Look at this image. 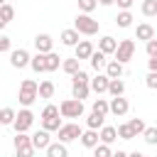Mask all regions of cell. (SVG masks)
I'll return each mask as SVG.
<instances>
[{
	"label": "cell",
	"instance_id": "6da1fadb",
	"mask_svg": "<svg viewBox=\"0 0 157 157\" xmlns=\"http://www.w3.org/2000/svg\"><path fill=\"white\" fill-rule=\"evenodd\" d=\"M74 29H76L78 34L93 37V34H98V20H93L88 12H81V15L74 20Z\"/></svg>",
	"mask_w": 157,
	"mask_h": 157
},
{
	"label": "cell",
	"instance_id": "7a4b0ae2",
	"mask_svg": "<svg viewBox=\"0 0 157 157\" xmlns=\"http://www.w3.org/2000/svg\"><path fill=\"white\" fill-rule=\"evenodd\" d=\"M17 98H20V103H22L25 108H29V105L37 101V81L25 78V81L20 83V93H17Z\"/></svg>",
	"mask_w": 157,
	"mask_h": 157
},
{
	"label": "cell",
	"instance_id": "3957f363",
	"mask_svg": "<svg viewBox=\"0 0 157 157\" xmlns=\"http://www.w3.org/2000/svg\"><path fill=\"white\" fill-rule=\"evenodd\" d=\"M59 115L61 118H81L83 115V101L76 98H66L59 103Z\"/></svg>",
	"mask_w": 157,
	"mask_h": 157
},
{
	"label": "cell",
	"instance_id": "277c9868",
	"mask_svg": "<svg viewBox=\"0 0 157 157\" xmlns=\"http://www.w3.org/2000/svg\"><path fill=\"white\" fill-rule=\"evenodd\" d=\"M32 123H34V113H32L29 108H22L20 113H15V120H12V128H15L17 132H27V130L32 128Z\"/></svg>",
	"mask_w": 157,
	"mask_h": 157
},
{
	"label": "cell",
	"instance_id": "5b68a950",
	"mask_svg": "<svg viewBox=\"0 0 157 157\" xmlns=\"http://www.w3.org/2000/svg\"><path fill=\"white\" fill-rule=\"evenodd\" d=\"M115 61H120V64H128L130 59H132V54H135V42L132 39H123V42H118V47H115Z\"/></svg>",
	"mask_w": 157,
	"mask_h": 157
},
{
	"label": "cell",
	"instance_id": "8992f818",
	"mask_svg": "<svg viewBox=\"0 0 157 157\" xmlns=\"http://www.w3.org/2000/svg\"><path fill=\"white\" fill-rule=\"evenodd\" d=\"M56 132H59V142H64V145H66V142H71V140H78V135H81V128H78L76 123H66V125L61 123Z\"/></svg>",
	"mask_w": 157,
	"mask_h": 157
},
{
	"label": "cell",
	"instance_id": "52a82bcc",
	"mask_svg": "<svg viewBox=\"0 0 157 157\" xmlns=\"http://www.w3.org/2000/svg\"><path fill=\"white\" fill-rule=\"evenodd\" d=\"M128 110H130V103H128V98H123V96H113V98H110V103H108V113H113V115L123 118Z\"/></svg>",
	"mask_w": 157,
	"mask_h": 157
},
{
	"label": "cell",
	"instance_id": "ba28073f",
	"mask_svg": "<svg viewBox=\"0 0 157 157\" xmlns=\"http://www.w3.org/2000/svg\"><path fill=\"white\" fill-rule=\"evenodd\" d=\"M10 64H12L15 69L29 66V52H27V49H12V52H10Z\"/></svg>",
	"mask_w": 157,
	"mask_h": 157
},
{
	"label": "cell",
	"instance_id": "9c48e42d",
	"mask_svg": "<svg viewBox=\"0 0 157 157\" xmlns=\"http://www.w3.org/2000/svg\"><path fill=\"white\" fill-rule=\"evenodd\" d=\"M88 93H91V88H88V81L71 78V96H74L76 101H83V98H88Z\"/></svg>",
	"mask_w": 157,
	"mask_h": 157
},
{
	"label": "cell",
	"instance_id": "30bf717a",
	"mask_svg": "<svg viewBox=\"0 0 157 157\" xmlns=\"http://www.w3.org/2000/svg\"><path fill=\"white\" fill-rule=\"evenodd\" d=\"M115 140H118V132H115L113 125H101V128H98V142H103V145H113Z\"/></svg>",
	"mask_w": 157,
	"mask_h": 157
},
{
	"label": "cell",
	"instance_id": "8fae6325",
	"mask_svg": "<svg viewBox=\"0 0 157 157\" xmlns=\"http://www.w3.org/2000/svg\"><path fill=\"white\" fill-rule=\"evenodd\" d=\"M29 142H32V147H34V150H44V147L52 142V137H49V132H47V130H37L34 135H29Z\"/></svg>",
	"mask_w": 157,
	"mask_h": 157
},
{
	"label": "cell",
	"instance_id": "7c38bea8",
	"mask_svg": "<svg viewBox=\"0 0 157 157\" xmlns=\"http://www.w3.org/2000/svg\"><path fill=\"white\" fill-rule=\"evenodd\" d=\"M34 47H37L39 54H47V52L54 49V39H52L49 34H37V37H34Z\"/></svg>",
	"mask_w": 157,
	"mask_h": 157
},
{
	"label": "cell",
	"instance_id": "4fadbf2b",
	"mask_svg": "<svg viewBox=\"0 0 157 157\" xmlns=\"http://www.w3.org/2000/svg\"><path fill=\"white\" fill-rule=\"evenodd\" d=\"M88 88H91V91H96L98 96H101V93H105V88H108V76H105V74H98V76L88 78Z\"/></svg>",
	"mask_w": 157,
	"mask_h": 157
},
{
	"label": "cell",
	"instance_id": "5bb4252c",
	"mask_svg": "<svg viewBox=\"0 0 157 157\" xmlns=\"http://www.w3.org/2000/svg\"><path fill=\"white\" fill-rule=\"evenodd\" d=\"M78 140H81L83 147H91V150H93V147L98 145V130H91V128H88V130H81Z\"/></svg>",
	"mask_w": 157,
	"mask_h": 157
},
{
	"label": "cell",
	"instance_id": "9a60e30c",
	"mask_svg": "<svg viewBox=\"0 0 157 157\" xmlns=\"http://www.w3.org/2000/svg\"><path fill=\"white\" fill-rule=\"evenodd\" d=\"M44 152H47V157H69V150L64 142H49L44 147Z\"/></svg>",
	"mask_w": 157,
	"mask_h": 157
},
{
	"label": "cell",
	"instance_id": "2e32d148",
	"mask_svg": "<svg viewBox=\"0 0 157 157\" xmlns=\"http://www.w3.org/2000/svg\"><path fill=\"white\" fill-rule=\"evenodd\" d=\"M115 47H118V39H115V37H108V34H105V37H101V39H98V52H103L105 56H108V54H113V52H115Z\"/></svg>",
	"mask_w": 157,
	"mask_h": 157
},
{
	"label": "cell",
	"instance_id": "e0dca14e",
	"mask_svg": "<svg viewBox=\"0 0 157 157\" xmlns=\"http://www.w3.org/2000/svg\"><path fill=\"white\" fill-rule=\"evenodd\" d=\"M135 37H137V39H142V42H147V39H155V27H152V25H147V22H142V25H137V29H135Z\"/></svg>",
	"mask_w": 157,
	"mask_h": 157
},
{
	"label": "cell",
	"instance_id": "ac0fdd59",
	"mask_svg": "<svg viewBox=\"0 0 157 157\" xmlns=\"http://www.w3.org/2000/svg\"><path fill=\"white\" fill-rule=\"evenodd\" d=\"M91 52H93V44H91L88 39H78V44H76V59H78V61H81V59H88Z\"/></svg>",
	"mask_w": 157,
	"mask_h": 157
},
{
	"label": "cell",
	"instance_id": "d6986e66",
	"mask_svg": "<svg viewBox=\"0 0 157 157\" xmlns=\"http://www.w3.org/2000/svg\"><path fill=\"white\" fill-rule=\"evenodd\" d=\"M103 69H105V76H108V78H120V76H123V64L115 61V59H113V61H105Z\"/></svg>",
	"mask_w": 157,
	"mask_h": 157
},
{
	"label": "cell",
	"instance_id": "ffe728a7",
	"mask_svg": "<svg viewBox=\"0 0 157 157\" xmlns=\"http://www.w3.org/2000/svg\"><path fill=\"white\" fill-rule=\"evenodd\" d=\"M61 44L64 47H76L78 44V32L71 27V29H64L61 32Z\"/></svg>",
	"mask_w": 157,
	"mask_h": 157
},
{
	"label": "cell",
	"instance_id": "44dd1931",
	"mask_svg": "<svg viewBox=\"0 0 157 157\" xmlns=\"http://www.w3.org/2000/svg\"><path fill=\"white\" fill-rule=\"evenodd\" d=\"M59 64H61V56H59V54H54V52H47V54H44V69H47V71H56Z\"/></svg>",
	"mask_w": 157,
	"mask_h": 157
},
{
	"label": "cell",
	"instance_id": "7402d4cb",
	"mask_svg": "<svg viewBox=\"0 0 157 157\" xmlns=\"http://www.w3.org/2000/svg\"><path fill=\"white\" fill-rule=\"evenodd\" d=\"M105 93H110V96H123V93H125V83H123L120 78H108Z\"/></svg>",
	"mask_w": 157,
	"mask_h": 157
},
{
	"label": "cell",
	"instance_id": "603a6c76",
	"mask_svg": "<svg viewBox=\"0 0 157 157\" xmlns=\"http://www.w3.org/2000/svg\"><path fill=\"white\" fill-rule=\"evenodd\" d=\"M88 61H91V66H93L96 71H101V69L105 66V61H108V59H105V54H103V52H96V49H93V52H91V56H88Z\"/></svg>",
	"mask_w": 157,
	"mask_h": 157
},
{
	"label": "cell",
	"instance_id": "cb8c5ba5",
	"mask_svg": "<svg viewBox=\"0 0 157 157\" xmlns=\"http://www.w3.org/2000/svg\"><path fill=\"white\" fill-rule=\"evenodd\" d=\"M37 96H39V98H52V96H54V83H52V81L37 83Z\"/></svg>",
	"mask_w": 157,
	"mask_h": 157
},
{
	"label": "cell",
	"instance_id": "d4e9b609",
	"mask_svg": "<svg viewBox=\"0 0 157 157\" xmlns=\"http://www.w3.org/2000/svg\"><path fill=\"white\" fill-rule=\"evenodd\" d=\"M59 125H61V118H59V115L42 118V130H47V132H52V130H59Z\"/></svg>",
	"mask_w": 157,
	"mask_h": 157
},
{
	"label": "cell",
	"instance_id": "484cf974",
	"mask_svg": "<svg viewBox=\"0 0 157 157\" xmlns=\"http://www.w3.org/2000/svg\"><path fill=\"white\" fill-rule=\"evenodd\" d=\"M29 66H32V71H37V74H44L47 69H44V54H34V56H29Z\"/></svg>",
	"mask_w": 157,
	"mask_h": 157
},
{
	"label": "cell",
	"instance_id": "4316f807",
	"mask_svg": "<svg viewBox=\"0 0 157 157\" xmlns=\"http://www.w3.org/2000/svg\"><path fill=\"white\" fill-rule=\"evenodd\" d=\"M115 25H118V27H123V29H125V27H130V25H132V15H130V10H120V12H118V17H115Z\"/></svg>",
	"mask_w": 157,
	"mask_h": 157
},
{
	"label": "cell",
	"instance_id": "83f0119b",
	"mask_svg": "<svg viewBox=\"0 0 157 157\" xmlns=\"http://www.w3.org/2000/svg\"><path fill=\"white\" fill-rule=\"evenodd\" d=\"M61 69H64L69 76H74L81 66H78V59H76V56H71V59H64V61H61Z\"/></svg>",
	"mask_w": 157,
	"mask_h": 157
},
{
	"label": "cell",
	"instance_id": "f1b7e54d",
	"mask_svg": "<svg viewBox=\"0 0 157 157\" xmlns=\"http://www.w3.org/2000/svg\"><path fill=\"white\" fill-rule=\"evenodd\" d=\"M142 15L145 17H155L157 15V0H142Z\"/></svg>",
	"mask_w": 157,
	"mask_h": 157
},
{
	"label": "cell",
	"instance_id": "f546056e",
	"mask_svg": "<svg viewBox=\"0 0 157 157\" xmlns=\"http://www.w3.org/2000/svg\"><path fill=\"white\" fill-rule=\"evenodd\" d=\"M103 120H105V115H98V113H91V115L86 118V125H88L91 130H98V128L103 125Z\"/></svg>",
	"mask_w": 157,
	"mask_h": 157
},
{
	"label": "cell",
	"instance_id": "4dcf8cb0",
	"mask_svg": "<svg viewBox=\"0 0 157 157\" xmlns=\"http://www.w3.org/2000/svg\"><path fill=\"white\" fill-rule=\"evenodd\" d=\"M91 113L108 115V101H105V98H96V101H93V110H91Z\"/></svg>",
	"mask_w": 157,
	"mask_h": 157
},
{
	"label": "cell",
	"instance_id": "1f68e13d",
	"mask_svg": "<svg viewBox=\"0 0 157 157\" xmlns=\"http://www.w3.org/2000/svg\"><path fill=\"white\" fill-rule=\"evenodd\" d=\"M115 132H118V137H120V140H132V137H135V132L130 130V125H128V123L118 125V128H115Z\"/></svg>",
	"mask_w": 157,
	"mask_h": 157
},
{
	"label": "cell",
	"instance_id": "d6a6232c",
	"mask_svg": "<svg viewBox=\"0 0 157 157\" xmlns=\"http://www.w3.org/2000/svg\"><path fill=\"white\" fill-rule=\"evenodd\" d=\"M142 137H145V142H147V145H157V128H147V125H145Z\"/></svg>",
	"mask_w": 157,
	"mask_h": 157
},
{
	"label": "cell",
	"instance_id": "836d02e7",
	"mask_svg": "<svg viewBox=\"0 0 157 157\" xmlns=\"http://www.w3.org/2000/svg\"><path fill=\"white\" fill-rule=\"evenodd\" d=\"M15 120V110L12 108H2L0 110V125H12Z\"/></svg>",
	"mask_w": 157,
	"mask_h": 157
},
{
	"label": "cell",
	"instance_id": "e575fe53",
	"mask_svg": "<svg viewBox=\"0 0 157 157\" xmlns=\"http://www.w3.org/2000/svg\"><path fill=\"white\" fill-rule=\"evenodd\" d=\"M0 17H2L5 22H10V20L15 17V7H12L10 2H5V5H0Z\"/></svg>",
	"mask_w": 157,
	"mask_h": 157
},
{
	"label": "cell",
	"instance_id": "d590c367",
	"mask_svg": "<svg viewBox=\"0 0 157 157\" xmlns=\"http://www.w3.org/2000/svg\"><path fill=\"white\" fill-rule=\"evenodd\" d=\"M128 125H130V130L135 132V137H137V135L145 130V123H142L140 118H130V120H128Z\"/></svg>",
	"mask_w": 157,
	"mask_h": 157
},
{
	"label": "cell",
	"instance_id": "8d00e7d4",
	"mask_svg": "<svg viewBox=\"0 0 157 157\" xmlns=\"http://www.w3.org/2000/svg\"><path fill=\"white\" fill-rule=\"evenodd\" d=\"M93 157H110V145L98 142V145L93 147Z\"/></svg>",
	"mask_w": 157,
	"mask_h": 157
},
{
	"label": "cell",
	"instance_id": "74e56055",
	"mask_svg": "<svg viewBox=\"0 0 157 157\" xmlns=\"http://www.w3.org/2000/svg\"><path fill=\"white\" fill-rule=\"evenodd\" d=\"M96 5H98L96 0H78V10H81V12H93Z\"/></svg>",
	"mask_w": 157,
	"mask_h": 157
},
{
	"label": "cell",
	"instance_id": "f35d334b",
	"mask_svg": "<svg viewBox=\"0 0 157 157\" xmlns=\"http://www.w3.org/2000/svg\"><path fill=\"white\" fill-rule=\"evenodd\" d=\"M15 155H17V157H32V155H34V147H32V145H25V147H15Z\"/></svg>",
	"mask_w": 157,
	"mask_h": 157
},
{
	"label": "cell",
	"instance_id": "ab89813d",
	"mask_svg": "<svg viewBox=\"0 0 157 157\" xmlns=\"http://www.w3.org/2000/svg\"><path fill=\"white\" fill-rule=\"evenodd\" d=\"M49 115H59V105H54V103L44 105V110H42V118H49Z\"/></svg>",
	"mask_w": 157,
	"mask_h": 157
},
{
	"label": "cell",
	"instance_id": "60d3db41",
	"mask_svg": "<svg viewBox=\"0 0 157 157\" xmlns=\"http://www.w3.org/2000/svg\"><path fill=\"white\" fill-rule=\"evenodd\" d=\"M147 56H157V39H147Z\"/></svg>",
	"mask_w": 157,
	"mask_h": 157
},
{
	"label": "cell",
	"instance_id": "b9f144b4",
	"mask_svg": "<svg viewBox=\"0 0 157 157\" xmlns=\"http://www.w3.org/2000/svg\"><path fill=\"white\" fill-rule=\"evenodd\" d=\"M145 83H147V88H157V71H150L147 78H145Z\"/></svg>",
	"mask_w": 157,
	"mask_h": 157
},
{
	"label": "cell",
	"instance_id": "7bdbcfd3",
	"mask_svg": "<svg viewBox=\"0 0 157 157\" xmlns=\"http://www.w3.org/2000/svg\"><path fill=\"white\" fill-rule=\"evenodd\" d=\"M2 52H10V37H5V34H0V54Z\"/></svg>",
	"mask_w": 157,
	"mask_h": 157
},
{
	"label": "cell",
	"instance_id": "ee69618b",
	"mask_svg": "<svg viewBox=\"0 0 157 157\" xmlns=\"http://www.w3.org/2000/svg\"><path fill=\"white\" fill-rule=\"evenodd\" d=\"M113 2H118V7H120V10H130L135 0H113Z\"/></svg>",
	"mask_w": 157,
	"mask_h": 157
},
{
	"label": "cell",
	"instance_id": "f6af8a7d",
	"mask_svg": "<svg viewBox=\"0 0 157 157\" xmlns=\"http://www.w3.org/2000/svg\"><path fill=\"white\" fill-rule=\"evenodd\" d=\"M147 66H150V71H157V56H150Z\"/></svg>",
	"mask_w": 157,
	"mask_h": 157
},
{
	"label": "cell",
	"instance_id": "bcb514c9",
	"mask_svg": "<svg viewBox=\"0 0 157 157\" xmlns=\"http://www.w3.org/2000/svg\"><path fill=\"white\" fill-rule=\"evenodd\" d=\"M110 157H128V152H123V150H118V152H110Z\"/></svg>",
	"mask_w": 157,
	"mask_h": 157
},
{
	"label": "cell",
	"instance_id": "7dc6e473",
	"mask_svg": "<svg viewBox=\"0 0 157 157\" xmlns=\"http://www.w3.org/2000/svg\"><path fill=\"white\" fill-rule=\"evenodd\" d=\"M128 157H145V155H142V152H130Z\"/></svg>",
	"mask_w": 157,
	"mask_h": 157
},
{
	"label": "cell",
	"instance_id": "c3c4849f",
	"mask_svg": "<svg viewBox=\"0 0 157 157\" xmlns=\"http://www.w3.org/2000/svg\"><path fill=\"white\" fill-rule=\"evenodd\" d=\"M96 2H101V5H113V0H96Z\"/></svg>",
	"mask_w": 157,
	"mask_h": 157
},
{
	"label": "cell",
	"instance_id": "681fc988",
	"mask_svg": "<svg viewBox=\"0 0 157 157\" xmlns=\"http://www.w3.org/2000/svg\"><path fill=\"white\" fill-rule=\"evenodd\" d=\"M5 2H7V0H0V5H5Z\"/></svg>",
	"mask_w": 157,
	"mask_h": 157
}]
</instances>
